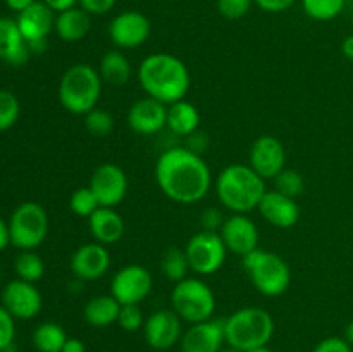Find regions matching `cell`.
<instances>
[{
	"instance_id": "2",
	"label": "cell",
	"mask_w": 353,
	"mask_h": 352,
	"mask_svg": "<svg viewBox=\"0 0 353 352\" xmlns=\"http://www.w3.org/2000/svg\"><path fill=\"white\" fill-rule=\"evenodd\" d=\"M138 79L147 97L165 106L185 99L192 86L185 62L168 52H155L145 57L138 68Z\"/></svg>"
},
{
	"instance_id": "35",
	"label": "cell",
	"mask_w": 353,
	"mask_h": 352,
	"mask_svg": "<svg viewBox=\"0 0 353 352\" xmlns=\"http://www.w3.org/2000/svg\"><path fill=\"white\" fill-rule=\"evenodd\" d=\"M274 185L279 193L283 195H288L292 199H296L299 195H302L303 188H305V183H303L302 175H300L296 169H283L278 176L274 178Z\"/></svg>"
},
{
	"instance_id": "4",
	"label": "cell",
	"mask_w": 353,
	"mask_h": 352,
	"mask_svg": "<svg viewBox=\"0 0 353 352\" xmlns=\"http://www.w3.org/2000/svg\"><path fill=\"white\" fill-rule=\"evenodd\" d=\"M274 335V320L262 307H243L224 320V338L240 352L264 347Z\"/></svg>"
},
{
	"instance_id": "42",
	"label": "cell",
	"mask_w": 353,
	"mask_h": 352,
	"mask_svg": "<svg viewBox=\"0 0 353 352\" xmlns=\"http://www.w3.org/2000/svg\"><path fill=\"white\" fill-rule=\"evenodd\" d=\"M295 2L296 0H254V3H257L265 12H283V10H288Z\"/></svg>"
},
{
	"instance_id": "8",
	"label": "cell",
	"mask_w": 353,
	"mask_h": 352,
	"mask_svg": "<svg viewBox=\"0 0 353 352\" xmlns=\"http://www.w3.org/2000/svg\"><path fill=\"white\" fill-rule=\"evenodd\" d=\"M9 233L14 247L19 251H34L47 238V211L38 202L19 204L9 219Z\"/></svg>"
},
{
	"instance_id": "16",
	"label": "cell",
	"mask_w": 353,
	"mask_h": 352,
	"mask_svg": "<svg viewBox=\"0 0 353 352\" xmlns=\"http://www.w3.org/2000/svg\"><path fill=\"white\" fill-rule=\"evenodd\" d=\"M219 235L226 245L228 252H233L241 257L257 251L259 240H261L257 224L245 214H233V216L226 217L223 226H221Z\"/></svg>"
},
{
	"instance_id": "44",
	"label": "cell",
	"mask_w": 353,
	"mask_h": 352,
	"mask_svg": "<svg viewBox=\"0 0 353 352\" xmlns=\"http://www.w3.org/2000/svg\"><path fill=\"white\" fill-rule=\"evenodd\" d=\"M61 352H86V347L79 338H68Z\"/></svg>"
},
{
	"instance_id": "5",
	"label": "cell",
	"mask_w": 353,
	"mask_h": 352,
	"mask_svg": "<svg viewBox=\"0 0 353 352\" xmlns=\"http://www.w3.org/2000/svg\"><path fill=\"white\" fill-rule=\"evenodd\" d=\"M102 93L100 72L90 64H74L62 75L59 83V102L68 113L85 116L95 109Z\"/></svg>"
},
{
	"instance_id": "10",
	"label": "cell",
	"mask_w": 353,
	"mask_h": 352,
	"mask_svg": "<svg viewBox=\"0 0 353 352\" xmlns=\"http://www.w3.org/2000/svg\"><path fill=\"white\" fill-rule=\"evenodd\" d=\"M154 280L148 269L140 264H128L117 269L110 282V295L124 306V304H140L152 292Z\"/></svg>"
},
{
	"instance_id": "6",
	"label": "cell",
	"mask_w": 353,
	"mask_h": 352,
	"mask_svg": "<svg viewBox=\"0 0 353 352\" xmlns=\"http://www.w3.org/2000/svg\"><path fill=\"white\" fill-rule=\"evenodd\" d=\"M243 268L247 269L255 289L265 297L283 295L292 283L288 262L274 252L257 248L245 255Z\"/></svg>"
},
{
	"instance_id": "32",
	"label": "cell",
	"mask_w": 353,
	"mask_h": 352,
	"mask_svg": "<svg viewBox=\"0 0 353 352\" xmlns=\"http://www.w3.org/2000/svg\"><path fill=\"white\" fill-rule=\"evenodd\" d=\"M85 128L92 137H107L114 130V116L110 113H107V110L95 107L88 114H85Z\"/></svg>"
},
{
	"instance_id": "11",
	"label": "cell",
	"mask_w": 353,
	"mask_h": 352,
	"mask_svg": "<svg viewBox=\"0 0 353 352\" xmlns=\"http://www.w3.org/2000/svg\"><path fill=\"white\" fill-rule=\"evenodd\" d=\"M128 176L121 166L103 162L93 171L90 188L102 207H117L128 193Z\"/></svg>"
},
{
	"instance_id": "41",
	"label": "cell",
	"mask_w": 353,
	"mask_h": 352,
	"mask_svg": "<svg viewBox=\"0 0 353 352\" xmlns=\"http://www.w3.org/2000/svg\"><path fill=\"white\" fill-rule=\"evenodd\" d=\"M116 2L117 0H78L81 9H85L92 16H103L114 9Z\"/></svg>"
},
{
	"instance_id": "47",
	"label": "cell",
	"mask_w": 353,
	"mask_h": 352,
	"mask_svg": "<svg viewBox=\"0 0 353 352\" xmlns=\"http://www.w3.org/2000/svg\"><path fill=\"white\" fill-rule=\"evenodd\" d=\"M341 52H343L345 57L353 61V33L348 35L343 40V43H341Z\"/></svg>"
},
{
	"instance_id": "19",
	"label": "cell",
	"mask_w": 353,
	"mask_h": 352,
	"mask_svg": "<svg viewBox=\"0 0 353 352\" xmlns=\"http://www.w3.org/2000/svg\"><path fill=\"white\" fill-rule=\"evenodd\" d=\"M224 344V320H207L192 324L179 342L181 352H221Z\"/></svg>"
},
{
	"instance_id": "50",
	"label": "cell",
	"mask_w": 353,
	"mask_h": 352,
	"mask_svg": "<svg viewBox=\"0 0 353 352\" xmlns=\"http://www.w3.org/2000/svg\"><path fill=\"white\" fill-rule=\"evenodd\" d=\"M221 352H240V351H236V349H233V347H230V345H228L226 349H221Z\"/></svg>"
},
{
	"instance_id": "33",
	"label": "cell",
	"mask_w": 353,
	"mask_h": 352,
	"mask_svg": "<svg viewBox=\"0 0 353 352\" xmlns=\"http://www.w3.org/2000/svg\"><path fill=\"white\" fill-rule=\"evenodd\" d=\"M69 207H71L72 213L79 217H86L88 219L93 213L100 207L99 200L93 195L92 188L90 186H81V188H76L71 193V199H69Z\"/></svg>"
},
{
	"instance_id": "45",
	"label": "cell",
	"mask_w": 353,
	"mask_h": 352,
	"mask_svg": "<svg viewBox=\"0 0 353 352\" xmlns=\"http://www.w3.org/2000/svg\"><path fill=\"white\" fill-rule=\"evenodd\" d=\"M10 244V233H9V224L0 217V252Z\"/></svg>"
},
{
	"instance_id": "46",
	"label": "cell",
	"mask_w": 353,
	"mask_h": 352,
	"mask_svg": "<svg viewBox=\"0 0 353 352\" xmlns=\"http://www.w3.org/2000/svg\"><path fill=\"white\" fill-rule=\"evenodd\" d=\"M34 2H37V0H6L7 7H9V9H12V10H16L17 14L23 12L24 9H28V7H30L31 3H34Z\"/></svg>"
},
{
	"instance_id": "27",
	"label": "cell",
	"mask_w": 353,
	"mask_h": 352,
	"mask_svg": "<svg viewBox=\"0 0 353 352\" xmlns=\"http://www.w3.org/2000/svg\"><path fill=\"white\" fill-rule=\"evenodd\" d=\"M99 72L102 81L109 83L112 86H123L131 79L133 68H131L130 59L123 52L109 50L102 55Z\"/></svg>"
},
{
	"instance_id": "14",
	"label": "cell",
	"mask_w": 353,
	"mask_h": 352,
	"mask_svg": "<svg viewBox=\"0 0 353 352\" xmlns=\"http://www.w3.org/2000/svg\"><path fill=\"white\" fill-rule=\"evenodd\" d=\"M152 31L150 19L138 10L121 12L110 21L109 37L119 48H137L148 40Z\"/></svg>"
},
{
	"instance_id": "52",
	"label": "cell",
	"mask_w": 353,
	"mask_h": 352,
	"mask_svg": "<svg viewBox=\"0 0 353 352\" xmlns=\"http://www.w3.org/2000/svg\"><path fill=\"white\" fill-rule=\"evenodd\" d=\"M0 352H9V351H0Z\"/></svg>"
},
{
	"instance_id": "48",
	"label": "cell",
	"mask_w": 353,
	"mask_h": 352,
	"mask_svg": "<svg viewBox=\"0 0 353 352\" xmlns=\"http://www.w3.org/2000/svg\"><path fill=\"white\" fill-rule=\"evenodd\" d=\"M345 340L353 347V320L347 324V328H345Z\"/></svg>"
},
{
	"instance_id": "34",
	"label": "cell",
	"mask_w": 353,
	"mask_h": 352,
	"mask_svg": "<svg viewBox=\"0 0 353 352\" xmlns=\"http://www.w3.org/2000/svg\"><path fill=\"white\" fill-rule=\"evenodd\" d=\"M21 106L17 97L9 90H0V131H7L19 119Z\"/></svg>"
},
{
	"instance_id": "9",
	"label": "cell",
	"mask_w": 353,
	"mask_h": 352,
	"mask_svg": "<svg viewBox=\"0 0 353 352\" xmlns=\"http://www.w3.org/2000/svg\"><path fill=\"white\" fill-rule=\"evenodd\" d=\"M185 252L192 271L196 275L209 276L223 268L228 248L219 233L202 230L190 238Z\"/></svg>"
},
{
	"instance_id": "7",
	"label": "cell",
	"mask_w": 353,
	"mask_h": 352,
	"mask_svg": "<svg viewBox=\"0 0 353 352\" xmlns=\"http://www.w3.org/2000/svg\"><path fill=\"white\" fill-rule=\"evenodd\" d=\"M172 311L190 324L212 320L216 311V295L200 278H185L171 292Z\"/></svg>"
},
{
	"instance_id": "28",
	"label": "cell",
	"mask_w": 353,
	"mask_h": 352,
	"mask_svg": "<svg viewBox=\"0 0 353 352\" xmlns=\"http://www.w3.org/2000/svg\"><path fill=\"white\" fill-rule=\"evenodd\" d=\"M64 328L57 323H41L33 331V345L38 352H61L68 340Z\"/></svg>"
},
{
	"instance_id": "31",
	"label": "cell",
	"mask_w": 353,
	"mask_h": 352,
	"mask_svg": "<svg viewBox=\"0 0 353 352\" xmlns=\"http://www.w3.org/2000/svg\"><path fill=\"white\" fill-rule=\"evenodd\" d=\"M307 16L316 21H331L341 14L345 0H302Z\"/></svg>"
},
{
	"instance_id": "17",
	"label": "cell",
	"mask_w": 353,
	"mask_h": 352,
	"mask_svg": "<svg viewBox=\"0 0 353 352\" xmlns=\"http://www.w3.org/2000/svg\"><path fill=\"white\" fill-rule=\"evenodd\" d=\"M110 254L107 245L99 244V242H90V244L81 245L74 251L71 257V271L74 276L83 282H93L109 271Z\"/></svg>"
},
{
	"instance_id": "43",
	"label": "cell",
	"mask_w": 353,
	"mask_h": 352,
	"mask_svg": "<svg viewBox=\"0 0 353 352\" xmlns=\"http://www.w3.org/2000/svg\"><path fill=\"white\" fill-rule=\"evenodd\" d=\"M43 2L47 3L55 14H61L64 12V10H69L72 9V7H76L78 0H43Z\"/></svg>"
},
{
	"instance_id": "22",
	"label": "cell",
	"mask_w": 353,
	"mask_h": 352,
	"mask_svg": "<svg viewBox=\"0 0 353 352\" xmlns=\"http://www.w3.org/2000/svg\"><path fill=\"white\" fill-rule=\"evenodd\" d=\"M30 54V45L21 35L16 21L0 17V61L10 66H23Z\"/></svg>"
},
{
	"instance_id": "30",
	"label": "cell",
	"mask_w": 353,
	"mask_h": 352,
	"mask_svg": "<svg viewBox=\"0 0 353 352\" xmlns=\"http://www.w3.org/2000/svg\"><path fill=\"white\" fill-rule=\"evenodd\" d=\"M14 271L19 280L37 283L38 280L43 278L45 264L34 251H21V254L14 261Z\"/></svg>"
},
{
	"instance_id": "40",
	"label": "cell",
	"mask_w": 353,
	"mask_h": 352,
	"mask_svg": "<svg viewBox=\"0 0 353 352\" xmlns=\"http://www.w3.org/2000/svg\"><path fill=\"white\" fill-rule=\"evenodd\" d=\"M312 352H352V345L341 337H327L321 340Z\"/></svg>"
},
{
	"instance_id": "38",
	"label": "cell",
	"mask_w": 353,
	"mask_h": 352,
	"mask_svg": "<svg viewBox=\"0 0 353 352\" xmlns=\"http://www.w3.org/2000/svg\"><path fill=\"white\" fill-rule=\"evenodd\" d=\"M16 324L14 317L3 306H0V351H7L14 340Z\"/></svg>"
},
{
	"instance_id": "20",
	"label": "cell",
	"mask_w": 353,
	"mask_h": 352,
	"mask_svg": "<svg viewBox=\"0 0 353 352\" xmlns=\"http://www.w3.org/2000/svg\"><path fill=\"white\" fill-rule=\"evenodd\" d=\"M257 209L269 224L283 228V230L293 228L300 221V206L296 204V200L288 195H283L278 190L265 192Z\"/></svg>"
},
{
	"instance_id": "39",
	"label": "cell",
	"mask_w": 353,
	"mask_h": 352,
	"mask_svg": "<svg viewBox=\"0 0 353 352\" xmlns=\"http://www.w3.org/2000/svg\"><path fill=\"white\" fill-rule=\"evenodd\" d=\"M223 223V213H221L219 209H216V207H209V209H205L200 214V226L205 231H216V233H219Z\"/></svg>"
},
{
	"instance_id": "23",
	"label": "cell",
	"mask_w": 353,
	"mask_h": 352,
	"mask_svg": "<svg viewBox=\"0 0 353 352\" xmlns=\"http://www.w3.org/2000/svg\"><path fill=\"white\" fill-rule=\"evenodd\" d=\"M88 230L93 240L102 245L117 244L124 237V219L116 207L100 206L88 217Z\"/></svg>"
},
{
	"instance_id": "21",
	"label": "cell",
	"mask_w": 353,
	"mask_h": 352,
	"mask_svg": "<svg viewBox=\"0 0 353 352\" xmlns=\"http://www.w3.org/2000/svg\"><path fill=\"white\" fill-rule=\"evenodd\" d=\"M54 10L45 2L31 3L28 9L17 14V26H19L21 35L28 43L34 41H43L50 35V31L55 28V16Z\"/></svg>"
},
{
	"instance_id": "18",
	"label": "cell",
	"mask_w": 353,
	"mask_h": 352,
	"mask_svg": "<svg viewBox=\"0 0 353 352\" xmlns=\"http://www.w3.org/2000/svg\"><path fill=\"white\" fill-rule=\"evenodd\" d=\"M128 126L138 135H155L168 126V106L152 97L137 100L128 110Z\"/></svg>"
},
{
	"instance_id": "51",
	"label": "cell",
	"mask_w": 353,
	"mask_h": 352,
	"mask_svg": "<svg viewBox=\"0 0 353 352\" xmlns=\"http://www.w3.org/2000/svg\"><path fill=\"white\" fill-rule=\"evenodd\" d=\"M352 30H353V17H352Z\"/></svg>"
},
{
	"instance_id": "49",
	"label": "cell",
	"mask_w": 353,
	"mask_h": 352,
	"mask_svg": "<svg viewBox=\"0 0 353 352\" xmlns=\"http://www.w3.org/2000/svg\"><path fill=\"white\" fill-rule=\"evenodd\" d=\"M247 352H272L271 349L268 347V345H264V347H257V349H252V351H247Z\"/></svg>"
},
{
	"instance_id": "37",
	"label": "cell",
	"mask_w": 353,
	"mask_h": 352,
	"mask_svg": "<svg viewBox=\"0 0 353 352\" xmlns=\"http://www.w3.org/2000/svg\"><path fill=\"white\" fill-rule=\"evenodd\" d=\"M254 0H217V10L226 19H241L247 16Z\"/></svg>"
},
{
	"instance_id": "1",
	"label": "cell",
	"mask_w": 353,
	"mask_h": 352,
	"mask_svg": "<svg viewBox=\"0 0 353 352\" xmlns=\"http://www.w3.org/2000/svg\"><path fill=\"white\" fill-rule=\"evenodd\" d=\"M155 182L172 202H200L209 193L212 173L202 155L192 148L172 147L162 152L155 162Z\"/></svg>"
},
{
	"instance_id": "15",
	"label": "cell",
	"mask_w": 353,
	"mask_h": 352,
	"mask_svg": "<svg viewBox=\"0 0 353 352\" xmlns=\"http://www.w3.org/2000/svg\"><path fill=\"white\" fill-rule=\"evenodd\" d=\"M286 166L285 145L272 135H261L250 147V168L264 179H274Z\"/></svg>"
},
{
	"instance_id": "24",
	"label": "cell",
	"mask_w": 353,
	"mask_h": 352,
	"mask_svg": "<svg viewBox=\"0 0 353 352\" xmlns=\"http://www.w3.org/2000/svg\"><path fill=\"white\" fill-rule=\"evenodd\" d=\"M92 28V14L81 7H72L55 16V33L64 41H79Z\"/></svg>"
},
{
	"instance_id": "3",
	"label": "cell",
	"mask_w": 353,
	"mask_h": 352,
	"mask_svg": "<svg viewBox=\"0 0 353 352\" xmlns=\"http://www.w3.org/2000/svg\"><path fill=\"white\" fill-rule=\"evenodd\" d=\"M219 202L233 214H247L257 209L265 190V179L250 166L231 164L219 173L216 182Z\"/></svg>"
},
{
	"instance_id": "12",
	"label": "cell",
	"mask_w": 353,
	"mask_h": 352,
	"mask_svg": "<svg viewBox=\"0 0 353 352\" xmlns=\"http://www.w3.org/2000/svg\"><path fill=\"white\" fill-rule=\"evenodd\" d=\"M181 317L172 309L155 311L145 320L143 337L154 351H169L181 342Z\"/></svg>"
},
{
	"instance_id": "26",
	"label": "cell",
	"mask_w": 353,
	"mask_h": 352,
	"mask_svg": "<svg viewBox=\"0 0 353 352\" xmlns=\"http://www.w3.org/2000/svg\"><path fill=\"white\" fill-rule=\"evenodd\" d=\"M121 304L112 295H97L86 302L83 309L85 321L93 328H105L117 323Z\"/></svg>"
},
{
	"instance_id": "25",
	"label": "cell",
	"mask_w": 353,
	"mask_h": 352,
	"mask_svg": "<svg viewBox=\"0 0 353 352\" xmlns=\"http://www.w3.org/2000/svg\"><path fill=\"white\" fill-rule=\"evenodd\" d=\"M199 126L200 113L192 102L183 99L168 106V128L172 133L181 135V137H192L196 133Z\"/></svg>"
},
{
	"instance_id": "29",
	"label": "cell",
	"mask_w": 353,
	"mask_h": 352,
	"mask_svg": "<svg viewBox=\"0 0 353 352\" xmlns=\"http://www.w3.org/2000/svg\"><path fill=\"white\" fill-rule=\"evenodd\" d=\"M161 269L168 280L171 282L178 283L181 280L188 278V271L190 268V262L188 257H186V252L185 248H178V247H171L164 252L162 255V261H161Z\"/></svg>"
},
{
	"instance_id": "13",
	"label": "cell",
	"mask_w": 353,
	"mask_h": 352,
	"mask_svg": "<svg viewBox=\"0 0 353 352\" xmlns=\"http://www.w3.org/2000/svg\"><path fill=\"white\" fill-rule=\"evenodd\" d=\"M2 306L12 314L14 320H33L40 314L43 300L34 283L17 278L3 286Z\"/></svg>"
},
{
	"instance_id": "36",
	"label": "cell",
	"mask_w": 353,
	"mask_h": 352,
	"mask_svg": "<svg viewBox=\"0 0 353 352\" xmlns=\"http://www.w3.org/2000/svg\"><path fill=\"white\" fill-rule=\"evenodd\" d=\"M117 324L126 331H137L143 328L145 316L140 304H124V306H121Z\"/></svg>"
}]
</instances>
